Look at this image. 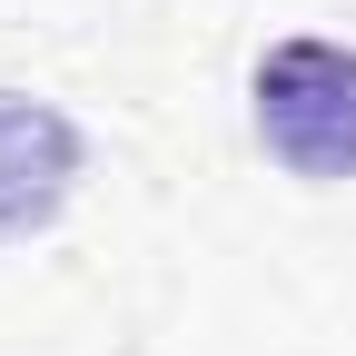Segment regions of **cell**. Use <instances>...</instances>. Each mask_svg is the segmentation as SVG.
<instances>
[{"label": "cell", "instance_id": "1", "mask_svg": "<svg viewBox=\"0 0 356 356\" xmlns=\"http://www.w3.org/2000/svg\"><path fill=\"white\" fill-rule=\"evenodd\" d=\"M248 129L307 188H346L356 178V50L327 30L267 40L248 70Z\"/></svg>", "mask_w": 356, "mask_h": 356}, {"label": "cell", "instance_id": "2", "mask_svg": "<svg viewBox=\"0 0 356 356\" xmlns=\"http://www.w3.org/2000/svg\"><path fill=\"white\" fill-rule=\"evenodd\" d=\"M89 178V139L60 99H30V89H0V248L50 238L70 198Z\"/></svg>", "mask_w": 356, "mask_h": 356}]
</instances>
